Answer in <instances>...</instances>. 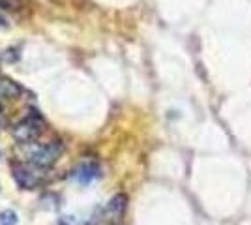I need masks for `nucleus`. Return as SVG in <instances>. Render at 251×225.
Listing matches in <instances>:
<instances>
[{
  "mask_svg": "<svg viewBox=\"0 0 251 225\" xmlns=\"http://www.w3.org/2000/svg\"><path fill=\"white\" fill-rule=\"evenodd\" d=\"M62 145L58 141L52 143H30L25 149V156L34 167H49L60 158Z\"/></svg>",
  "mask_w": 251,
  "mask_h": 225,
  "instance_id": "nucleus-1",
  "label": "nucleus"
},
{
  "mask_svg": "<svg viewBox=\"0 0 251 225\" xmlns=\"http://www.w3.org/2000/svg\"><path fill=\"white\" fill-rule=\"evenodd\" d=\"M43 131V120L40 115H30L23 118L21 122L13 128V137L19 143H30Z\"/></svg>",
  "mask_w": 251,
  "mask_h": 225,
  "instance_id": "nucleus-2",
  "label": "nucleus"
},
{
  "mask_svg": "<svg viewBox=\"0 0 251 225\" xmlns=\"http://www.w3.org/2000/svg\"><path fill=\"white\" fill-rule=\"evenodd\" d=\"M13 176H15L17 184L21 188H25V190H32V188H36L43 180V175L38 173V169L34 165H30V167H26V165L13 167Z\"/></svg>",
  "mask_w": 251,
  "mask_h": 225,
  "instance_id": "nucleus-3",
  "label": "nucleus"
},
{
  "mask_svg": "<svg viewBox=\"0 0 251 225\" xmlns=\"http://www.w3.org/2000/svg\"><path fill=\"white\" fill-rule=\"evenodd\" d=\"M98 175H100V169L96 163H83L72 173V176L79 184H90L94 178H98Z\"/></svg>",
  "mask_w": 251,
  "mask_h": 225,
  "instance_id": "nucleus-4",
  "label": "nucleus"
},
{
  "mask_svg": "<svg viewBox=\"0 0 251 225\" xmlns=\"http://www.w3.org/2000/svg\"><path fill=\"white\" fill-rule=\"evenodd\" d=\"M126 203H127V197H126V195H122V193L115 195V197L107 203V206H105V218H115V220L120 218L126 210Z\"/></svg>",
  "mask_w": 251,
  "mask_h": 225,
  "instance_id": "nucleus-5",
  "label": "nucleus"
},
{
  "mask_svg": "<svg viewBox=\"0 0 251 225\" xmlns=\"http://www.w3.org/2000/svg\"><path fill=\"white\" fill-rule=\"evenodd\" d=\"M23 94V88L8 77H0V100H13Z\"/></svg>",
  "mask_w": 251,
  "mask_h": 225,
  "instance_id": "nucleus-6",
  "label": "nucleus"
},
{
  "mask_svg": "<svg viewBox=\"0 0 251 225\" xmlns=\"http://www.w3.org/2000/svg\"><path fill=\"white\" fill-rule=\"evenodd\" d=\"M17 224V216L13 210H4L0 212V225H15Z\"/></svg>",
  "mask_w": 251,
  "mask_h": 225,
  "instance_id": "nucleus-7",
  "label": "nucleus"
},
{
  "mask_svg": "<svg viewBox=\"0 0 251 225\" xmlns=\"http://www.w3.org/2000/svg\"><path fill=\"white\" fill-rule=\"evenodd\" d=\"M6 26V19L4 17H0V28H4Z\"/></svg>",
  "mask_w": 251,
  "mask_h": 225,
  "instance_id": "nucleus-8",
  "label": "nucleus"
}]
</instances>
